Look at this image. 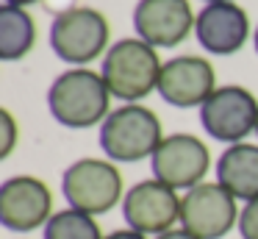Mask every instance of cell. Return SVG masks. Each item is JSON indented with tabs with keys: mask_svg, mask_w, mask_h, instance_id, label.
<instances>
[{
	"mask_svg": "<svg viewBox=\"0 0 258 239\" xmlns=\"http://www.w3.org/2000/svg\"><path fill=\"white\" fill-rule=\"evenodd\" d=\"M156 239H197V236H195V233H189L186 228H172V231L161 233V236H156Z\"/></svg>",
	"mask_w": 258,
	"mask_h": 239,
	"instance_id": "ffe728a7",
	"label": "cell"
},
{
	"mask_svg": "<svg viewBox=\"0 0 258 239\" xmlns=\"http://www.w3.org/2000/svg\"><path fill=\"white\" fill-rule=\"evenodd\" d=\"M217 181L233 195L236 200L258 198V145L239 142L228 145L217 159Z\"/></svg>",
	"mask_w": 258,
	"mask_h": 239,
	"instance_id": "5bb4252c",
	"label": "cell"
},
{
	"mask_svg": "<svg viewBox=\"0 0 258 239\" xmlns=\"http://www.w3.org/2000/svg\"><path fill=\"white\" fill-rule=\"evenodd\" d=\"M36 44V22L28 9L20 6H0V59L17 61L34 50Z\"/></svg>",
	"mask_w": 258,
	"mask_h": 239,
	"instance_id": "9a60e30c",
	"label": "cell"
},
{
	"mask_svg": "<svg viewBox=\"0 0 258 239\" xmlns=\"http://www.w3.org/2000/svg\"><path fill=\"white\" fill-rule=\"evenodd\" d=\"M180 200H183V195H178V189L167 186L158 178H145L125 192L122 217L128 222V228L156 239L161 233L178 228Z\"/></svg>",
	"mask_w": 258,
	"mask_h": 239,
	"instance_id": "ba28073f",
	"label": "cell"
},
{
	"mask_svg": "<svg viewBox=\"0 0 258 239\" xmlns=\"http://www.w3.org/2000/svg\"><path fill=\"white\" fill-rule=\"evenodd\" d=\"M217 92L214 64L203 56H175L164 61L158 78V94L175 109H200Z\"/></svg>",
	"mask_w": 258,
	"mask_h": 239,
	"instance_id": "8fae6325",
	"label": "cell"
},
{
	"mask_svg": "<svg viewBox=\"0 0 258 239\" xmlns=\"http://www.w3.org/2000/svg\"><path fill=\"white\" fill-rule=\"evenodd\" d=\"M53 211V192L36 175H12L0 183V222L9 231L28 233L45 228Z\"/></svg>",
	"mask_w": 258,
	"mask_h": 239,
	"instance_id": "30bf717a",
	"label": "cell"
},
{
	"mask_svg": "<svg viewBox=\"0 0 258 239\" xmlns=\"http://www.w3.org/2000/svg\"><path fill=\"white\" fill-rule=\"evenodd\" d=\"M239 233L241 239H258V198L247 200L239 211Z\"/></svg>",
	"mask_w": 258,
	"mask_h": 239,
	"instance_id": "ac0fdd59",
	"label": "cell"
},
{
	"mask_svg": "<svg viewBox=\"0 0 258 239\" xmlns=\"http://www.w3.org/2000/svg\"><path fill=\"white\" fill-rule=\"evenodd\" d=\"M45 239H106L100 222L78 209H61L45 225Z\"/></svg>",
	"mask_w": 258,
	"mask_h": 239,
	"instance_id": "2e32d148",
	"label": "cell"
},
{
	"mask_svg": "<svg viewBox=\"0 0 258 239\" xmlns=\"http://www.w3.org/2000/svg\"><path fill=\"white\" fill-rule=\"evenodd\" d=\"M206 3H222V0H206Z\"/></svg>",
	"mask_w": 258,
	"mask_h": 239,
	"instance_id": "603a6c76",
	"label": "cell"
},
{
	"mask_svg": "<svg viewBox=\"0 0 258 239\" xmlns=\"http://www.w3.org/2000/svg\"><path fill=\"white\" fill-rule=\"evenodd\" d=\"M106 239H147V236L139 231H134V228H119V231L106 233Z\"/></svg>",
	"mask_w": 258,
	"mask_h": 239,
	"instance_id": "d6986e66",
	"label": "cell"
},
{
	"mask_svg": "<svg viewBox=\"0 0 258 239\" xmlns=\"http://www.w3.org/2000/svg\"><path fill=\"white\" fill-rule=\"evenodd\" d=\"M111 25L106 14L92 6H73L53 17L50 22V47L61 61L73 67H86L108 53Z\"/></svg>",
	"mask_w": 258,
	"mask_h": 239,
	"instance_id": "277c9868",
	"label": "cell"
},
{
	"mask_svg": "<svg viewBox=\"0 0 258 239\" xmlns=\"http://www.w3.org/2000/svg\"><path fill=\"white\" fill-rule=\"evenodd\" d=\"M239 200L219 181H203L183 192L180 200V228L197 239H222L239 225Z\"/></svg>",
	"mask_w": 258,
	"mask_h": 239,
	"instance_id": "52a82bcc",
	"label": "cell"
},
{
	"mask_svg": "<svg viewBox=\"0 0 258 239\" xmlns=\"http://www.w3.org/2000/svg\"><path fill=\"white\" fill-rule=\"evenodd\" d=\"M17 145V120L9 109H0V159H9Z\"/></svg>",
	"mask_w": 258,
	"mask_h": 239,
	"instance_id": "e0dca14e",
	"label": "cell"
},
{
	"mask_svg": "<svg viewBox=\"0 0 258 239\" xmlns=\"http://www.w3.org/2000/svg\"><path fill=\"white\" fill-rule=\"evenodd\" d=\"M97 139L100 150L111 161L134 164L142 159H153L158 145L164 142V128L153 109L142 103H122L103 120Z\"/></svg>",
	"mask_w": 258,
	"mask_h": 239,
	"instance_id": "3957f363",
	"label": "cell"
},
{
	"mask_svg": "<svg viewBox=\"0 0 258 239\" xmlns=\"http://www.w3.org/2000/svg\"><path fill=\"white\" fill-rule=\"evenodd\" d=\"M164 61L158 59V50L139 36H125L108 47L103 56L100 75L106 81L111 98L122 103H139L150 92H158Z\"/></svg>",
	"mask_w": 258,
	"mask_h": 239,
	"instance_id": "7a4b0ae2",
	"label": "cell"
},
{
	"mask_svg": "<svg viewBox=\"0 0 258 239\" xmlns=\"http://www.w3.org/2000/svg\"><path fill=\"white\" fill-rule=\"evenodd\" d=\"M197 14L189 0H139L134 9V31L153 47H175L195 31Z\"/></svg>",
	"mask_w": 258,
	"mask_h": 239,
	"instance_id": "7c38bea8",
	"label": "cell"
},
{
	"mask_svg": "<svg viewBox=\"0 0 258 239\" xmlns=\"http://www.w3.org/2000/svg\"><path fill=\"white\" fill-rule=\"evenodd\" d=\"M153 178L172 189L189 192L191 186L206 181L211 170V150L195 133H169L150 159Z\"/></svg>",
	"mask_w": 258,
	"mask_h": 239,
	"instance_id": "9c48e42d",
	"label": "cell"
},
{
	"mask_svg": "<svg viewBox=\"0 0 258 239\" xmlns=\"http://www.w3.org/2000/svg\"><path fill=\"white\" fill-rule=\"evenodd\" d=\"M3 3H9V6H20V9H28V6L39 3V0H3Z\"/></svg>",
	"mask_w": 258,
	"mask_h": 239,
	"instance_id": "44dd1931",
	"label": "cell"
},
{
	"mask_svg": "<svg viewBox=\"0 0 258 239\" xmlns=\"http://www.w3.org/2000/svg\"><path fill=\"white\" fill-rule=\"evenodd\" d=\"M47 109L53 120L64 128H92L103 125L111 114V92L100 72L89 67H73L61 72L47 89Z\"/></svg>",
	"mask_w": 258,
	"mask_h": 239,
	"instance_id": "6da1fadb",
	"label": "cell"
},
{
	"mask_svg": "<svg viewBox=\"0 0 258 239\" xmlns=\"http://www.w3.org/2000/svg\"><path fill=\"white\" fill-rule=\"evenodd\" d=\"M195 36L206 53L214 56H233L250 39V17L233 0L222 3H206L197 11Z\"/></svg>",
	"mask_w": 258,
	"mask_h": 239,
	"instance_id": "4fadbf2b",
	"label": "cell"
},
{
	"mask_svg": "<svg viewBox=\"0 0 258 239\" xmlns=\"http://www.w3.org/2000/svg\"><path fill=\"white\" fill-rule=\"evenodd\" d=\"M200 125L211 139L225 145L247 142L258 125V100L239 83L217 86V92L200 106Z\"/></svg>",
	"mask_w": 258,
	"mask_h": 239,
	"instance_id": "8992f818",
	"label": "cell"
},
{
	"mask_svg": "<svg viewBox=\"0 0 258 239\" xmlns=\"http://www.w3.org/2000/svg\"><path fill=\"white\" fill-rule=\"evenodd\" d=\"M255 136H258V125H255Z\"/></svg>",
	"mask_w": 258,
	"mask_h": 239,
	"instance_id": "cb8c5ba5",
	"label": "cell"
},
{
	"mask_svg": "<svg viewBox=\"0 0 258 239\" xmlns=\"http://www.w3.org/2000/svg\"><path fill=\"white\" fill-rule=\"evenodd\" d=\"M252 44H255V53H258V25H255V31H252Z\"/></svg>",
	"mask_w": 258,
	"mask_h": 239,
	"instance_id": "7402d4cb",
	"label": "cell"
},
{
	"mask_svg": "<svg viewBox=\"0 0 258 239\" xmlns=\"http://www.w3.org/2000/svg\"><path fill=\"white\" fill-rule=\"evenodd\" d=\"M61 192L70 209L86 211L92 217L108 214L117 203H122V172L111 159H78L64 170Z\"/></svg>",
	"mask_w": 258,
	"mask_h": 239,
	"instance_id": "5b68a950",
	"label": "cell"
}]
</instances>
